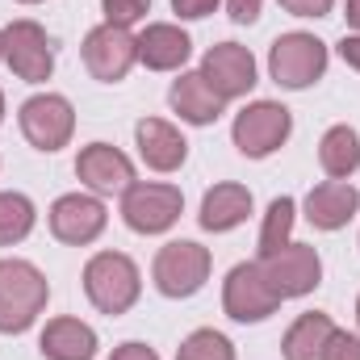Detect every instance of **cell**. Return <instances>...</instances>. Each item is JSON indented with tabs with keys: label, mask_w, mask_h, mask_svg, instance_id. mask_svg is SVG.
Listing matches in <instances>:
<instances>
[{
	"label": "cell",
	"mask_w": 360,
	"mask_h": 360,
	"mask_svg": "<svg viewBox=\"0 0 360 360\" xmlns=\"http://www.w3.org/2000/svg\"><path fill=\"white\" fill-rule=\"evenodd\" d=\"M139 63V38L122 25H96L84 38V68L101 84L126 80V72Z\"/></svg>",
	"instance_id": "cell-9"
},
{
	"label": "cell",
	"mask_w": 360,
	"mask_h": 360,
	"mask_svg": "<svg viewBox=\"0 0 360 360\" xmlns=\"http://www.w3.org/2000/svg\"><path fill=\"white\" fill-rule=\"evenodd\" d=\"M340 55H344V63H348V68H356V72H360V34H344Z\"/></svg>",
	"instance_id": "cell-32"
},
{
	"label": "cell",
	"mask_w": 360,
	"mask_h": 360,
	"mask_svg": "<svg viewBox=\"0 0 360 360\" xmlns=\"http://www.w3.org/2000/svg\"><path fill=\"white\" fill-rule=\"evenodd\" d=\"M172 8H176L180 17L197 21V17H210V13L218 8V0H172Z\"/></svg>",
	"instance_id": "cell-29"
},
{
	"label": "cell",
	"mask_w": 360,
	"mask_h": 360,
	"mask_svg": "<svg viewBox=\"0 0 360 360\" xmlns=\"http://www.w3.org/2000/svg\"><path fill=\"white\" fill-rule=\"evenodd\" d=\"M101 8H105V25H122V30H130L134 21L147 17L151 0H101Z\"/></svg>",
	"instance_id": "cell-26"
},
{
	"label": "cell",
	"mask_w": 360,
	"mask_h": 360,
	"mask_svg": "<svg viewBox=\"0 0 360 360\" xmlns=\"http://www.w3.org/2000/svg\"><path fill=\"white\" fill-rule=\"evenodd\" d=\"M222 306L235 323H264L281 306V297L260 264H239V269H231L226 285H222Z\"/></svg>",
	"instance_id": "cell-10"
},
{
	"label": "cell",
	"mask_w": 360,
	"mask_h": 360,
	"mask_svg": "<svg viewBox=\"0 0 360 360\" xmlns=\"http://www.w3.org/2000/svg\"><path fill=\"white\" fill-rule=\"evenodd\" d=\"M226 8H231V21L239 25H252L260 17V0H226Z\"/></svg>",
	"instance_id": "cell-30"
},
{
	"label": "cell",
	"mask_w": 360,
	"mask_h": 360,
	"mask_svg": "<svg viewBox=\"0 0 360 360\" xmlns=\"http://www.w3.org/2000/svg\"><path fill=\"white\" fill-rule=\"evenodd\" d=\"M72 130H76V109H72L68 96H59V92H38V96H30V101L21 105V134L30 139V147H38V151H59V147H68Z\"/></svg>",
	"instance_id": "cell-7"
},
{
	"label": "cell",
	"mask_w": 360,
	"mask_h": 360,
	"mask_svg": "<svg viewBox=\"0 0 360 360\" xmlns=\"http://www.w3.org/2000/svg\"><path fill=\"white\" fill-rule=\"evenodd\" d=\"M76 176L84 180L92 193H126L134 184V164L109 143H89L76 155Z\"/></svg>",
	"instance_id": "cell-14"
},
{
	"label": "cell",
	"mask_w": 360,
	"mask_h": 360,
	"mask_svg": "<svg viewBox=\"0 0 360 360\" xmlns=\"http://www.w3.org/2000/svg\"><path fill=\"white\" fill-rule=\"evenodd\" d=\"M0 63H4V34H0Z\"/></svg>",
	"instance_id": "cell-34"
},
{
	"label": "cell",
	"mask_w": 360,
	"mask_h": 360,
	"mask_svg": "<svg viewBox=\"0 0 360 360\" xmlns=\"http://www.w3.org/2000/svg\"><path fill=\"white\" fill-rule=\"evenodd\" d=\"M4 63L25 80V84H42L55 72V51L51 38L38 21H13L4 30Z\"/></svg>",
	"instance_id": "cell-11"
},
{
	"label": "cell",
	"mask_w": 360,
	"mask_h": 360,
	"mask_svg": "<svg viewBox=\"0 0 360 360\" xmlns=\"http://www.w3.org/2000/svg\"><path fill=\"white\" fill-rule=\"evenodd\" d=\"M193 55V42L180 25H168V21H155L139 34V59L151 68V72H176L184 68V59Z\"/></svg>",
	"instance_id": "cell-17"
},
{
	"label": "cell",
	"mask_w": 360,
	"mask_h": 360,
	"mask_svg": "<svg viewBox=\"0 0 360 360\" xmlns=\"http://www.w3.org/2000/svg\"><path fill=\"white\" fill-rule=\"evenodd\" d=\"M289 130H293V117H289L285 105H276V101H256V105H248V109L235 117L231 139H235V147H239L248 160H264V155H272V151L289 139Z\"/></svg>",
	"instance_id": "cell-5"
},
{
	"label": "cell",
	"mask_w": 360,
	"mask_h": 360,
	"mask_svg": "<svg viewBox=\"0 0 360 360\" xmlns=\"http://www.w3.org/2000/svg\"><path fill=\"white\" fill-rule=\"evenodd\" d=\"M319 164L331 180H344L360 168V134L352 126H331L319 143Z\"/></svg>",
	"instance_id": "cell-22"
},
{
	"label": "cell",
	"mask_w": 360,
	"mask_h": 360,
	"mask_svg": "<svg viewBox=\"0 0 360 360\" xmlns=\"http://www.w3.org/2000/svg\"><path fill=\"white\" fill-rule=\"evenodd\" d=\"M0 117H4V92H0Z\"/></svg>",
	"instance_id": "cell-35"
},
{
	"label": "cell",
	"mask_w": 360,
	"mask_h": 360,
	"mask_svg": "<svg viewBox=\"0 0 360 360\" xmlns=\"http://www.w3.org/2000/svg\"><path fill=\"white\" fill-rule=\"evenodd\" d=\"M331 335H335V323H331L327 314L310 310V314H302V319L285 331L281 352H285V360H323Z\"/></svg>",
	"instance_id": "cell-21"
},
{
	"label": "cell",
	"mask_w": 360,
	"mask_h": 360,
	"mask_svg": "<svg viewBox=\"0 0 360 360\" xmlns=\"http://www.w3.org/2000/svg\"><path fill=\"white\" fill-rule=\"evenodd\" d=\"M256 264L264 269V276H269V285L276 289L281 302L285 297H306L323 281V260L306 243H285L281 252H272L269 260H256Z\"/></svg>",
	"instance_id": "cell-8"
},
{
	"label": "cell",
	"mask_w": 360,
	"mask_h": 360,
	"mask_svg": "<svg viewBox=\"0 0 360 360\" xmlns=\"http://www.w3.org/2000/svg\"><path fill=\"white\" fill-rule=\"evenodd\" d=\"M134 143H139L143 164L155 168V172H176L180 164H184V155H188L184 134L172 122H164V117H143L134 126Z\"/></svg>",
	"instance_id": "cell-15"
},
{
	"label": "cell",
	"mask_w": 360,
	"mask_h": 360,
	"mask_svg": "<svg viewBox=\"0 0 360 360\" xmlns=\"http://www.w3.org/2000/svg\"><path fill=\"white\" fill-rule=\"evenodd\" d=\"M201 76L210 80V89L218 92L222 101H235V96H248L256 89V59L239 42H218V46L205 51Z\"/></svg>",
	"instance_id": "cell-12"
},
{
	"label": "cell",
	"mask_w": 360,
	"mask_h": 360,
	"mask_svg": "<svg viewBox=\"0 0 360 360\" xmlns=\"http://www.w3.org/2000/svg\"><path fill=\"white\" fill-rule=\"evenodd\" d=\"M293 197H276L264 214V226H260V248H256V260H269L272 252H281L289 243V231H293Z\"/></svg>",
	"instance_id": "cell-24"
},
{
	"label": "cell",
	"mask_w": 360,
	"mask_h": 360,
	"mask_svg": "<svg viewBox=\"0 0 360 360\" xmlns=\"http://www.w3.org/2000/svg\"><path fill=\"white\" fill-rule=\"evenodd\" d=\"M38 348L46 360H92L96 356V331L80 319H51Z\"/></svg>",
	"instance_id": "cell-19"
},
{
	"label": "cell",
	"mask_w": 360,
	"mask_h": 360,
	"mask_svg": "<svg viewBox=\"0 0 360 360\" xmlns=\"http://www.w3.org/2000/svg\"><path fill=\"white\" fill-rule=\"evenodd\" d=\"M34 231V201L25 193H0V248L21 243Z\"/></svg>",
	"instance_id": "cell-23"
},
{
	"label": "cell",
	"mask_w": 360,
	"mask_h": 360,
	"mask_svg": "<svg viewBox=\"0 0 360 360\" xmlns=\"http://www.w3.org/2000/svg\"><path fill=\"white\" fill-rule=\"evenodd\" d=\"M176 360H235V344H231L222 331L201 327V331H193V335L180 344Z\"/></svg>",
	"instance_id": "cell-25"
},
{
	"label": "cell",
	"mask_w": 360,
	"mask_h": 360,
	"mask_svg": "<svg viewBox=\"0 0 360 360\" xmlns=\"http://www.w3.org/2000/svg\"><path fill=\"white\" fill-rule=\"evenodd\" d=\"M331 4H335V0H281V8L293 13V17H327Z\"/></svg>",
	"instance_id": "cell-28"
},
{
	"label": "cell",
	"mask_w": 360,
	"mask_h": 360,
	"mask_svg": "<svg viewBox=\"0 0 360 360\" xmlns=\"http://www.w3.org/2000/svg\"><path fill=\"white\" fill-rule=\"evenodd\" d=\"M252 214V193L243 184H214L201 197V226L205 231H235L239 222H248Z\"/></svg>",
	"instance_id": "cell-20"
},
{
	"label": "cell",
	"mask_w": 360,
	"mask_h": 360,
	"mask_svg": "<svg viewBox=\"0 0 360 360\" xmlns=\"http://www.w3.org/2000/svg\"><path fill=\"white\" fill-rule=\"evenodd\" d=\"M109 360H160V356H155V348H147V344H122V348H113Z\"/></svg>",
	"instance_id": "cell-31"
},
{
	"label": "cell",
	"mask_w": 360,
	"mask_h": 360,
	"mask_svg": "<svg viewBox=\"0 0 360 360\" xmlns=\"http://www.w3.org/2000/svg\"><path fill=\"white\" fill-rule=\"evenodd\" d=\"M105 222H109L105 205L89 193H68V197H59L51 205V231H55L59 243H72V248L92 243L105 231Z\"/></svg>",
	"instance_id": "cell-13"
},
{
	"label": "cell",
	"mask_w": 360,
	"mask_h": 360,
	"mask_svg": "<svg viewBox=\"0 0 360 360\" xmlns=\"http://www.w3.org/2000/svg\"><path fill=\"white\" fill-rule=\"evenodd\" d=\"M269 72L281 89H310L327 72V46L314 34H281L269 51Z\"/></svg>",
	"instance_id": "cell-3"
},
{
	"label": "cell",
	"mask_w": 360,
	"mask_h": 360,
	"mask_svg": "<svg viewBox=\"0 0 360 360\" xmlns=\"http://www.w3.org/2000/svg\"><path fill=\"white\" fill-rule=\"evenodd\" d=\"M356 319H360V297H356Z\"/></svg>",
	"instance_id": "cell-37"
},
{
	"label": "cell",
	"mask_w": 360,
	"mask_h": 360,
	"mask_svg": "<svg viewBox=\"0 0 360 360\" xmlns=\"http://www.w3.org/2000/svg\"><path fill=\"white\" fill-rule=\"evenodd\" d=\"M139 264L122 252H101L84 269V293L101 314H126L139 302Z\"/></svg>",
	"instance_id": "cell-2"
},
{
	"label": "cell",
	"mask_w": 360,
	"mask_h": 360,
	"mask_svg": "<svg viewBox=\"0 0 360 360\" xmlns=\"http://www.w3.org/2000/svg\"><path fill=\"white\" fill-rule=\"evenodd\" d=\"M151 272H155V289L164 297H193L210 276V252L201 243H193V239L164 243Z\"/></svg>",
	"instance_id": "cell-6"
},
{
	"label": "cell",
	"mask_w": 360,
	"mask_h": 360,
	"mask_svg": "<svg viewBox=\"0 0 360 360\" xmlns=\"http://www.w3.org/2000/svg\"><path fill=\"white\" fill-rule=\"evenodd\" d=\"M323 360H360V340L335 327V335H331V344H327Z\"/></svg>",
	"instance_id": "cell-27"
},
{
	"label": "cell",
	"mask_w": 360,
	"mask_h": 360,
	"mask_svg": "<svg viewBox=\"0 0 360 360\" xmlns=\"http://www.w3.org/2000/svg\"><path fill=\"white\" fill-rule=\"evenodd\" d=\"M21 4H42V0H21Z\"/></svg>",
	"instance_id": "cell-36"
},
{
	"label": "cell",
	"mask_w": 360,
	"mask_h": 360,
	"mask_svg": "<svg viewBox=\"0 0 360 360\" xmlns=\"http://www.w3.org/2000/svg\"><path fill=\"white\" fill-rule=\"evenodd\" d=\"M51 285L30 260H0V331L17 335L30 331L34 319L46 310Z\"/></svg>",
	"instance_id": "cell-1"
},
{
	"label": "cell",
	"mask_w": 360,
	"mask_h": 360,
	"mask_svg": "<svg viewBox=\"0 0 360 360\" xmlns=\"http://www.w3.org/2000/svg\"><path fill=\"white\" fill-rule=\"evenodd\" d=\"M180 210H184V197H180L176 184H147V180H139V184H130L122 193V218L139 235H164L180 218Z\"/></svg>",
	"instance_id": "cell-4"
},
{
	"label": "cell",
	"mask_w": 360,
	"mask_h": 360,
	"mask_svg": "<svg viewBox=\"0 0 360 360\" xmlns=\"http://www.w3.org/2000/svg\"><path fill=\"white\" fill-rule=\"evenodd\" d=\"M168 101H172V109H176L180 117L193 122V126H210V122H218L222 109H226V101L210 89V80H205L201 72H184L176 84H172Z\"/></svg>",
	"instance_id": "cell-18"
},
{
	"label": "cell",
	"mask_w": 360,
	"mask_h": 360,
	"mask_svg": "<svg viewBox=\"0 0 360 360\" xmlns=\"http://www.w3.org/2000/svg\"><path fill=\"white\" fill-rule=\"evenodd\" d=\"M344 17H348L352 30H360V0H348V4H344Z\"/></svg>",
	"instance_id": "cell-33"
},
{
	"label": "cell",
	"mask_w": 360,
	"mask_h": 360,
	"mask_svg": "<svg viewBox=\"0 0 360 360\" xmlns=\"http://www.w3.org/2000/svg\"><path fill=\"white\" fill-rule=\"evenodd\" d=\"M360 210V193L344 180H323L310 188L306 197V218L319 226V231H340L352 222V214Z\"/></svg>",
	"instance_id": "cell-16"
}]
</instances>
